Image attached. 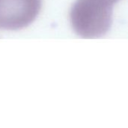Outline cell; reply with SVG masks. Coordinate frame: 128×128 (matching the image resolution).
<instances>
[{
    "label": "cell",
    "mask_w": 128,
    "mask_h": 128,
    "mask_svg": "<svg viewBox=\"0 0 128 128\" xmlns=\"http://www.w3.org/2000/svg\"><path fill=\"white\" fill-rule=\"evenodd\" d=\"M41 0H0V29L26 28L38 16Z\"/></svg>",
    "instance_id": "2"
},
{
    "label": "cell",
    "mask_w": 128,
    "mask_h": 128,
    "mask_svg": "<svg viewBox=\"0 0 128 128\" xmlns=\"http://www.w3.org/2000/svg\"><path fill=\"white\" fill-rule=\"evenodd\" d=\"M112 4L110 0H77L70 14L74 30L82 38L103 36L111 26Z\"/></svg>",
    "instance_id": "1"
},
{
    "label": "cell",
    "mask_w": 128,
    "mask_h": 128,
    "mask_svg": "<svg viewBox=\"0 0 128 128\" xmlns=\"http://www.w3.org/2000/svg\"><path fill=\"white\" fill-rule=\"evenodd\" d=\"M110 1H111L112 2H113V3H114V2H117V1H118V0H110Z\"/></svg>",
    "instance_id": "3"
}]
</instances>
